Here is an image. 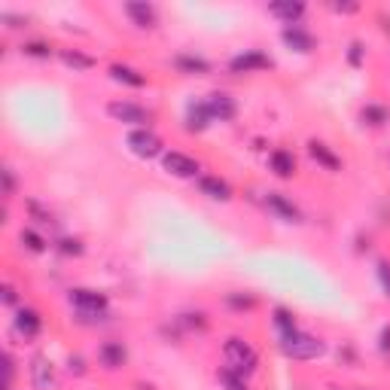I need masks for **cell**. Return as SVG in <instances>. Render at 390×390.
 Listing matches in <instances>:
<instances>
[{"label": "cell", "instance_id": "cell-19", "mask_svg": "<svg viewBox=\"0 0 390 390\" xmlns=\"http://www.w3.org/2000/svg\"><path fill=\"white\" fill-rule=\"evenodd\" d=\"M211 126V110L204 101H199V104H189V113H186V128L189 131H204Z\"/></svg>", "mask_w": 390, "mask_h": 390}, {"label": "cell", "instance_id": "cell-4", "mask_svg": "<svg viewBox=\"0 0 390 390\" xmlns=\"http://www.w3.org/2000/svg\"><path fill=\"white\" fill-rule=\"evenodd\" d=\"M70 305L79 308L86 317H104L107 311V296L98 293V290H86V286H77V290H70Z\"/></svg>", "mask_w": 390, "mask_h": 390}, {"label": "cell", "instance_id": "cell-24", "mask_svg": "<svg viewBox=\"0 0 390 390\" xmlns=\"http://www.w3.org/2000/svg\"><path fill=\"white\" fill-rule=\"evenodd\" d=\"M363 122H369V126H384V122H390V113L384 107H378V104H366L363 107Z\"/></svg>", "mask_w": 390, "mask_h": 390}, {"label": "cell", "instance_id": "cell-25", "mask_svg": "<svg viewBox=\"0 0 390 390\" xmlns=\"http://www.w3.org/2000/svg\"><path fill=\"white\" fill-rule=\"evenodd\" d=\"M220 381L229 387V390H247V384H244V375H238V372H232L229 366L225 369H220Z\"/></svg>", "mask_w": 390, "mask_h": 390}, {"label": "cell", "instance_id": "cell-29", "mask_svg": "<svg viewBox=\"0 0 390 390\" xmlns=\"http://www.w3.org/2000/svg\"><path fill=\"white\" fill-rule=\"evenodd\" d=\"M378 281H381V290L387 293V299H390V262H378Z\"/></svg>", "mask_w": 390, "mask_h": 390}, {"label": "cell", "instance_id": "cell-20", "mask_svg": "<svg viewBox=\"0 0 390 390\" xmlns=\"http://www.w3.org/2000/svg\"><path fill=\"white\" fill-rule=\"evenodd\" d=\"M269 165H272V171L278 174V177H293L296 159H293V152H286V150H274L269 156Z\"/></svg>", "mask_w": 390, "mask_h": 390}, {"label": "cell", "instance_id": "cell-14", "mask_svg": "<svg viewBox=\"0 0 390 390\" xmlns=\"http://www.w3.org/2000/svg\"><path fill=\"white\" fill-rule=\"evenodd\" d=\"M174 65H177L180 74H189V77H204V74H211V61L208 58H201V55H177L174 58Z\"/></svg>", "mask_w": 390, "mask_h": 390}, {"label": "cell", "instance_id": "cell-11", "mask_svg": "<svg viewBox=\"0 0 390 390\" xmlns=\"http://www.w3.org/2000/svg\"><path fill=\"white\" fill-rule=\"evenodd\" d=\"M265 204H269V211H274L281 220H286V223H299L302 220V213H299V208H296L293 201H286L281 192H269L265 195Z\"/></svg>", "mask_w": 390, "mask_h": 390}, {"label": "cell", "instance_id": "cell-10", "mask_svg": "<svg viewBox=\"0 0 390 390\" xmlns=\"http://www.w3.org/2000/svg\"><path fill=\"white\" fill-rule=\"evenodd\" d=\"M281 40L293 49V52H299V55L314 52V37L308 34L305 28H299V25H286V28L281 30Z\"/></svg>", "mask_w": 390, "mask_h": 390}, {"label": "cell", "instance_id": "cell-31", "mask_svg": "<svg viewBox=\"0 0 390 390\" xmlns=\"http://www.w3.org/2000/svg\"><path fill=\"white\" fill-rule=\"evenodd\" d=\"M4 192L6 195L16 192V174H13V168H4Z\"/></svg>", "mask_w": 390, "mask_h": 390}, {"label": "cell", "instance_id": "cell-12", "mask_svg": "<svg viewBox=\"0 0 390 390\" xmlns=\"http://www.w3.org/2000/svg\"><path fill=\"white\" fill-rule=\"evenodd\" d=\"M126 13L131 16V22L138 28H156V22H159V13L152 4H138V0H131V4H126Z\"/></svg>", "mask_w": 390, "mask_h": 390}, {"label": "cell", "instance_id": "cell-34", "mask_svg": "<svg viewBox=\"0 0 390 390\" xmlns=\"http://www.w3.org/2000/svg\"><path fill=\"white\" fill-rule=\"evenodd\" d=\"M70 372H77V375H83V372H86L83 357H70Z\"/></svg>", "mask_w": 390, "mask_h": 390}, {"label": "cell", "instance_id": "cell-33", "mask_svg": "<svg viewBox=\"0 0 390 390\" xmlns=\"http://www.w3.org/2000/svg\"><path fill=\"white\" fill-rule=\"evenodd\" d=\"M0 22H6L9 28H22L25 18H22V16H13V13H0Z\"/></svg>", "mask_w": 390, "mask_h": 390}, {"label": "cell", "instance_id": "cell-27", "mask_svg": "<svg viewBox=\"0 0 390 390\" xmlns=\"http://www.w3.org/2000/svg\"><path fill=\"white\" fill-rule=\"evenodd\" d=\"M22 244H25L28 250H34V253H43V247H46V241L40 238L37 232H30V229H25V232H22Z\"/></svg>", "mask_w": 390, "mask_h": 390}, {"label": "cell", "instance_id": "cell-22", "mask_svg": "<svg viewBox=\"0 0 390 390\" xmlns=\"http://www.w3.org/2000/svg\"><path fill=\"white\" fill-rule=\"evenodd\" d=\"M58 58L65 61L67 67H74V70H89V67H95V58H89L83 52H77V49H61Z\"/></svg>", "mask_w": 390, "mask_h": 390}, {"label": "cell", "instance_id": "cell-36", "mask_svg": "<svg viewBox=\"0 0 390 390\" xmlns=\"http://www.w3.org/2000/svg\"><path fill=\"white\" fill-rule=\"evenodd\" d=\"M381 351L390 354V326H384V330H381Z\"/></svg>", "mask_w": 390, "mask_h": 390}, {"label": "cell", "instance_id": "cell-6", "mask_svg": "<svg viewBox=\"0 0 390 390\" xmlns=\"http://www.w3.org/2000/svg\"><path fill=\"white\" fill-rule=\"evenodd\" d=\"M30 381H34L37 390H58V372L49 357L37 354L34 360H30Z\"/></svg>", "mask_w": 390, "mask_h": 390}, {"label": "cell", "instance_id": "cell-15", "mask_svg": "<svg viewBox=\"0 0 390 390\" xmlns=\"http://www.w3.org/2000/svg\"><path fill=\"white\" fill-rule=\"evenodd\" d=\"M98 357H101V363H104L107 369H119L122 363L128 360V351H126V345H122V342H104V345H101V351H98Z\"/></svg>", "mask_w": 390, "mask_h": 390}, {"label": "cell", "instance_id": "cell-37", "mask_svg": "<svg viewBox=\"0 0 390 390\" xmlns=\"http://www.w3.org/2000/svg\"><path fill=\"white\" fill-rule=\"evenodd\" d=\"M335 13H357V4H333Z\"/></svg>", "mask_w": 390, "mask_h": 390}, {"label": "cell", "instance_id": "cell-1", "mask_svg": "<svg viewBox=\"0 0 390 390\" xmlns=\"http://www.w3.org/2000/svg\"><path fill=\"white\" fill-rule=\"evenodd\" d=\"M281 351H284V357H290V360H317V357L326 351V345L311 333L293 330V333L281 335Z\"/></svg>", "mask_w": 390, "mask_h": 390}, {"label": "cell", "instance_id": "cell-23", "mask_svg": "<svg viewBox=\"0 0 390 390\" xmlns=\"http://www.w3.org/2000/svg\"><path fill=\"white\" fill-rule=\"evenodd\" d=\"M274 326H278L281 335H286V333L296 330V317H293L290 308H274Z\"/></svg>", "mask_w": 390, "mask_h": 390}, {"label": "cell", "instance_id": "cell-18", "mask_svg": "<svg viewBox=\"0 0 390 390\" xmlns=\"http://www.w3.org/2000/svg\"><path fill=\"white\" fill-rule=\"evenodd\" d=\"M110 77L116 79V83L131 86V89H143V86H147V77L138 74V70L128 67V65H113V67H110Z\"/></svg>", "mask_w": 390, "mask_h": 390}, {"label": "cell", "instance_id": "cell-5", "mask_svg": "<svg viewBox=\"0 0 390 390\" xmlns=\"http://www.w3.org/2000/svg\"><path fill=\"white\" fill-rule=\"evenodd\" d=\"M128 147H131L135 156L152 159V156H159V152H162V138L152 128H135L128 135Z\"/></svg>", "mask_w": 390, "mask_h": 390}, {"label": "cell", "instance_id": "cell-28", "mask_svg": "<svg viewBox=\"0 0 390 390\" xmlns=\"http://www.w3.org/2000/svg\"><path fill=\"white\" fill-rule=\"evenodd\" d=\"M225 302H229L232 308H238V311H244V308L250 311V308L256 305L253 296H244V293H229V296H225Z\"/></svg>", "mask_w": 390, "mask_h": 390}, {"label": "cell", "instance_id": "cell-3", "mask_svg": "<svg viewBox=\"0 0 390 390\" xmlns=\"http://www.w3.org/2000/svg\"><path fill=\"white\" fill-rule=\"evenodd\" d=\"M107 113L116 122H126V126H140V128H147L150 119H152L150 110H143L140 104H135V101H110Z\"/></svg>", "mask_w": 390, "mask_h": 390}, {"label": "cell", "instance_id": "cell-30", "mask_svg": "<svg viewBox=\"0 0 390 390\" xmlns=\"http://www.w3.org/2000/svg\"><path fill=\"white\" fill-rule=\"evenodd\" d=\"M347 61H351L354 67H360V61H363V43H351V49H347Z\"/></svg>", "mask_w": 390, "mask_h": 390}, {"label": "cell", "instance_id": "cell-7", "mask_svg": "<svg viewBox=\"0 0 390 390\" xmlns=\"http://www.w3.org/2000/svg\"><path fill=\"white\" fill-rule=\"evenodd\" d=\"M162 165H165L168 174H174V177H199L201 165L195 159H189L186 152H165V159H162Z\"/></svg>", "mask_w": 390, "mask_h": 390}, {"label": "cell", "instance_id": "cell-9", "mask_svg": "<svg viewBox=\"0 0 390 390\" xmlns=\"http://www.w3.org/2000/svg\"><path fill=\"white\" fill-rule=\"evenodd\" d=\"M208 110H211V119H220V122H232L235 116H238V104H235L232 95H225V91H213V95H208Z\"/></svg>", "mask_w": 390, "mask_h": 390}, {"label": "cell", "instance_id": "cell-16", "mask_svg": "<svg viewBox=\"0 0 390 390\" xmlns=\"http://www.w3.org/2000/svg\"><path fill=\"white\" fill-rule=\"evenodd\" d=\"M199 189L208 195V199H217V201H229L232 199V186L225 180H220V177H199Z\"/></svg>", "mask_w": 390, "mask_h": 390}, {"label": "cell", "instance_id": "cell-13", "mask_svg": "<svg viewBox=\"0 0 390 390\" xmlns=\"http://www.w3.org/2000/svg\"><path fill=\"white\" fill-rule=\"evenodd\" d=\"M16 330L22 333L25 338H34V335H40V330H43V321H40V314L34 311V308H18Z\"/></svg>", "mask_w": 390, "mask_h": 390}, {"label": "cell", "instance_id": "cell-8", "mask_svg": "<svg viewBox=\"0 0 390 390\" xmlns=\"http://www.w3.org/2000/svg\"><path fill=\"white\" fill-rule=\"evenodd\" d=\"M229 67L235 70V74H253V70H265V67H272V58L260 52V49H247V52H241V55H235L229 61Z\"/></svg>", "mask_w": 390, "mask_h": 390}, {"label": "cell", "instance_id": "cell-2", "mask_svg": "<svg viewBox=\"0 0 390 390\" xmlns=\"http://www.w3.org/2000/svg\"><path fill=\"white\" fill-rule=\"evenodd\" d=\"M223 357H225V363H229L232 372H238V375H253L256 372V363H260V357H256L253 347L244 342V338L238 335H232V338H225V345H223Z\"/></svg>", "mask_w": 390, "mask_h": 390}, {"label": "cell", "instance_id": "cell-32", "mask_svg": "<svg viewBox=\"0 0 390 390\" xmlns=\"http://www.w3.org/2000/svg\"><path fill=\"white\" fill-rule=\"evenodd\" d=\"M61 253H74V256H79V253H83V244L65 238V241H61Z\"/></svg>", "mask_w": 390, "mask_h": 390}, {"label": "cell", "instance_id": "cell-35", "mask_svg": "<svg viewBox=\"0 0 390 390\" xmlns=\"http://www.w3.org/2000/svg\"><path fill=\"white\" fill-rule=\"evenodd\" d=\"M0 293H4V302L6 305H16V290L9 284H4V290H0Z\"/></svg>", "mask_w": 390, "mask_h": 390}, {"label": "cell", "instance_id": "cell-17", "mask_svg": "<svg viewBox=\"0 0 390 390\" xmlns=\"http://www.w3.org/2000/svg\"><path fill=\"white\" fill-rule=\"evenodd\" d=\"M272 16L284 18L286 25H299V18L305 16V4H293V0H281V4H272L269 6Z\"/></svg>", "mask_w": 390, "mask_h": 390}, {"label": "cell", "instance_id": "cell-21", "mask_svg": "<svg viewBox=\"0 0 390 390\" xmlns=\"http://www.w3.org/2000/svg\"><path fill=\"white\" fill-rule=\"evenodd\" d=\"M308 152H311V159L321 162L323 168H330V171H338V168H342L338 156H333L330 147H326V143H321V140H311V143H308Z\"/></svg>", "mask_w": 390, "mask_h": 390}, {"label": "cell", "instance_id": "cell-26", "mask_svg": "<svg viewBox=\"0 0 390 390\" xmlns=\"http://www.w3.org/2000/svg\"><path fill=\"white\" fill-rule=\"evenodd\" d=\"M22 52L30 55V58H49L52 55V49H49V43H40V40H30V43L22 46Z\"/></svg>", "mask_w": 390, "mask_h": 390}]
</instances>
